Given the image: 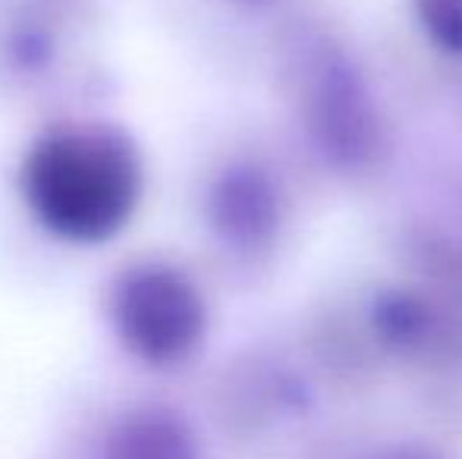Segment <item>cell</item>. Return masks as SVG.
<instances>
[{"label":"cell","mask_w":462,"mask_h":459,"mask_svg":"<svg viewBox=\"0 0 462 459\" xmlns=\"http://www.w3.org/2000/svg\"><path fill=\"white\" fill-rule=\"evenodd\" d=\"M145 192L139 148L110 123H57L32 139L19 161V196L51 236L73 245L114 239Z\"/></svg>","instance_id":"obj_1"},{"label":"cell","mask_w":462,"mask_h":459,"mask_svg":"<svg viewBox=\"0 0 462 459\" xmlns=\"http://www.w3.org/2000/svg\"><path fill=\"white\" fill-rule=\"evenodd\" d=\"M299 116L315 154L337 173L365 177L387 158V116L371 79L334 38H311L299 63Z\"/></svg>","instance_id":"obj_2"},{"label":"cell","mask_w":462,"mask_h":459,"mask_svg":"<svg viewBox=\"0 0 462 459\" xmlns=\"http://www.w3.org/2000/svg\"><path fill=\"white\" fill-rule=\"evenodd\" d=\"M107 315L116 337L148 365H177L201 346L208 302L192 274L164 258L123 264L107 289Z\"/></svg>","instance_id":"obj_3"},{"label":"cell","mask_w":462,"mask_h":459,"mask_svg":"<svg viewBox=\"0 0 462 459\" xmlns=\"http://www.w3.org/2000/svg\"><path fill=\"white\" fill-rule=\"evenodd\" d=\"M205 215L214 236L230 252L262 255L283 230V192L268 167L255 161H236L211 179Z\"/></svg>","instance_id":"obj_4"},{"label":"cell","mask_w":462,"mask_h":459,"mask_svg":"<svg viewBox=\"0 0 462 459\" xmlns=\"http://www.w3.org/2000/svg\"><path fill=\"white\" fill-rule=\"evenodd\" d=\"M101 459H195V441L183 418L145 409L110 428Z\"/></svg>","instance_id":"obj_5"},{"label":"cell","mask_w":462,"mask_h":459,"mask_svg":"<svg viewBox=\"0 0 462 459\" xmlns=\"http://www.w3.org/2000/svg\"><path fill=\"white\" fill-rule=\"evenodd\" d=\"M371 327L377 340L396 353H419L440 331V312L425 293L406 287L383 289L371 302Z\"/></svg>","instance_id":"obj_6"},{"label":"cell","mask_w":462,"mask_h":459,"mask_svg":"<svg viewBox=\"0 0 462 459\" xmlns=\"http://www.w3.org/2000/svg\"><path fill=\"white\" fill-rule=\"evenodd\" d=\"M412 13L434 50L462 60V0H412Z\"/></svg>","instance_id":"obj_7"}]
</instances>
